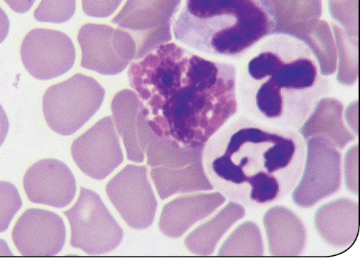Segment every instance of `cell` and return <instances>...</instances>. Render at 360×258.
Wrapping results in <instances>:
<instances>
[{"label": "cell", "mask_w": 360, "mask_h": 258, "mask_svg": "<svg viewBox=\"0 0 360 258\" xmlns=\"http://www.w3.org/2000/svg\"><path fill=\"white\" fill-rule=\"evenodd\" d=\"M128 75L151 131L176 146L205 148L238 111L236 65L175 43L133 63Z\"/></svg>", "instance_id": "cell-1"}, {"label": "cell", "mask_w": 360, "mask_h": 258, "mask_svg": "<svg viewBox=\"0 0 360 258\" xmlns=\"http://www.w3.org/2000/svg\"><path fill=\"white\" fill-rule=\"evenodd\" d=\"M204 153L213 188L233 202L257 209L292 192L304 169L307 146L298 131L240 113L210 140Z\"/></svg>", "instance_id": "cell-2"}, {"label": "cell", "mask_w": 360, "mask_h": 258, "mask_svg": "<svg viewBox=\"0 0 360 258\" xmlns=\"http://www.w3.org/2000/svg\"><path fill=\"white\" fill-rule=\"evenodd\" d=\"M240 59L238 110L262 123L298 131L332 91L314 53L295 37L273 34Z\"/></svg>", "instance_id": "cell-3"}, {"label": "cell", "mask_w": 360, "mask_h": 258, "mask_svg": "<svg viewBox=\"0 0 360 258\" xmlns=\"http://www.w3.org/2000/svg\"><path fill=\"white\" fill-rule=\"evenodd\" d=\"M278 25L264 0H186L174 33L199 53L240 59Z\"/></svg>", "instance_id": "cell-4"}, {"label": "cell", "mask_w": 360, "mask_h": 258, "mask_svg": "<svg viewBox=\"0 0 360 258\" xmlns=\"http://www.w3.org/2000/svg\"><path fill=\"white\" fill-rule=\"evenodd\" d=\"M136 128L140 147L147 155L151 178L162 200L178 193L213 188L204 169L205 148L191 149L158 137L140 110Z\"/></svg>", "instance_id": "cell-5"}, {"label": "cell", "mask_w": 360, "mask_h": 258, "mask_svg": "<svg viewBox=\"0 0 360 258\" xmlns=\"http://www.w3.org/2000/svg\"><path fill=\"white\" fill-rule=\"evenodd\" d=\"M104 98L105 90L95 79L77 73L44 95L46 121L55 133L72 135L98 112Z\"/></svg>", "instance_id": "cell-6"}, {"label": "cell", "mask_w": 360, "mask_h": 258, "mask_svg": "<svg viewBox=\"0 0 360 258\" xmlns=\"http://www.w3.org/2000/svg\"><path fill=\"white\" fill-rule=\"evenodd\" d=\"M71 228L70 245L89 254L109 252L122 243L124 231L95 192L81 188L75 205L64 212Z\"/></svg>", "instance_id": "cell-7"}, {"label": "cell", "mask_w": 360, "mask_h": 258, "mask_svg": "<svg viewBox=\"0 0 360 258\" xmlns=\"http://www.w3.org/2000/svg\"><path fill=\"white\" fill-rule=\"evenodd\" d=\"M181 0H127L111 22L131 34L136 60L172 39V24Z\"/></svg>", "instance_id": "cell-8"}, {"label": "cell", "mask_w": 360, "mask_h": 258, "mask_svg": "<svg viewBox=\"0 0 360 258\" xmlns=\"http://www.w3.org/2000/svg\"><path fill=\"white\" fill-rule=\"evenodd\" d=\"M77 41L82 51V67L102 75L121 73L135 59V40L120 28L86 24L79 30Z\"/></svg>", "instance_id": "cell-9"}, {"label": "cell", "mask_w": 360, "mask_h": 258, "mask_svg": "<svg viewBox=\"0 0 360 258\" xmlns=\"http://www.w3.org/2000/svg\"><path fill=\"white\" fill-rule=\"evenodd\" d=\"M106 193L130 228L142 230L152 225L158 202L146 167L127 165L108 183Z\"/></svg>", "instance_id": "cell-10"}, {"label": "cell", "mask_w": 360, "mask_h": 258, "mask_svg": "<svg viewBox=\"0 0 360 258\" xmlns=\"http://www.w3.org/2000/svg\"><path fill=\"white\" fill-rule=\"evenodd\" d=\"M22 63L35 79L49 80L68 72L74 65L76 52L72 39L54 30L35 28L24 37Z\"/></svg>", "instance_id": "cell-11"}, {"label": "cell", "mask_w": 360, "mask_h": 258, "mask_svg": "<svg viewBox=\"0 0 360 258\" xmlns=\"http://www.w3.org/2000/svg\"><path fill=\"white\" fill-rule=\"evenodd\" d=\"M71 155L88 176L99 181L107 178L124 159L112 117L101 119L76 139Z\"/></svg>", "instance_id": "cell-12"}, {"label": "cell", "mask_w": 360, "mask_h": 258, "mask_svg": "<svg viewBox=\"0 0 360 258\" xmlns=\"http://www.w3.org/2000/svg\"><path fill=\"white\" fill-rule=\"evenodd\" d=\"M12 238L23 256H55L64 247L65 226L58 214L31 208L20 217L13 230Z\"/></svg>", "instance_id": "cell-13"}, {"label": "cell", "mask_w": 360, "mask_h": 258, "mask_svg": "<svg viewBox=\"0 0 360 258\" xmlns=\"http://www.w3.org/2000/svg\"><path fill=\"white\" fill-rule=\"evenodd\" d=\"M23 187L32 202L57 208L67 207L76 193L72 171L56 159H45L33 164L25 174Z\"/></svg>", "instance_id": "cell-14"}, {"label": "cell", "mask_w": 360, "mask_h": 258, "mask_svg": "<svg viewBox=\"0 0 360 258\" xmlns=\"http://www.w3.org/2000/svg\"><path fill=\"white\" fill-rule=\"evenodd\" d=\"M221 201L217 193L179 197L164 207L159 229L169 238H179L195 223L210 216Z\"/></svg>", "instance_id": "cell-15"}, {"label": "cell", "mask_w": 360, "mask_h": 258, "mask_svg": "<svg viewBox=\"0 0 360 258\" xmlns=\"http://www.w3.org/2000/svg\"><path fill=\"white\" fill-rule=\"evenodd\" d=\"M111 110L117 131L122 136L129 160L142 162L145 153L141 150L137 136L136 121L140 110L137 94L130 90L117 93L111 103Z\"/></svg>", "instance_id": "cell-16"}, {"label": "cell", "mask_w": 360, "mask_h": 258, "mask_svg": "<svg viewBox=\"0 0 360 258\" xmlns=\"http://www.w3.org/2000/svg\"><path fill=\"white\" fill-rule=\"evenodd\" d=\"M276 18L283 20L308 19L319 15V0H264Z\"/></svg>", "instance_id": "cell-17"}, {"label": "cell", "mask_w": 360, "mask_h": 258, "mask_svg": "<svg viewBox=\"0 0 360 258\" xmlns=\"http://www.w3.org/2000/svg\"><path fill=\"white\" fill-rule=\"evenodd\" d=\"M76 0H41L34 12L37 22L62 24L75 15Z\"/></svg>", "instance_id": "cell-18"}, {"label": "cell", "mask_w": 360, "mask_h": 258, "mask_svg": "<svg viewBox=\"0 0 360 258\" xmlns=\"http://www.w3.org/2000/svg\"><path fill=\"white\" fill-rule=\"evenodd\" d=\"M22 205L17 188L6 181H0V233L6 231Z\"/></svg>", "instance_id": "cell-19"}, {"label": "cell", "mask_w": 360, "mask_h": 258, "mask_svg": "<svg viewBox=\"0 0 360 258\" xmlns=\"http://www.w3.org/2000/svg\"><path fill=\"white\" fill-rule=\"evenodd\" d=\"M123 0H82L84 13L96 18L110 16L122 3Z\"/></svg>", "instance_id": "cell-20"}, {"label": "cell", "mask_w": 360, "mask_h": 258, "mask_svg": "<svg viewBox=\"0 0 360 258\" xmlns=\"http://www.w3.org/2000/svg\"><path fill=\"white\" fill-rule=\"evenodd\" d=\"M4 1L15 13L24 14L31 10L36 0H4Z\"/></svg>", "instance_id": "cell-21"}, {"label": "cell", "mask_w": 360, "mask_h": 258, "mask_svg": "<svg viewBox=\"0 0 360 258\" xmlns=\"http://www.w3.org/2000/svg\"><path fill=\"white\" fill-rule=\"evenodd\" d=\"M10 129V122L4 107L0 104V147L4 143Z\"/></svg>", "instance_id": "cell-22"}, {"label": "cell", "mask_w": 360, "mask_h": 258, "mask_svg": "<svg viewBox=\"0 0 360 258\" xmlns=\"http://www.w3.org/2000/svg\"><path fill=\"white\" fill-rule=\"evenodd\" d=\"M10 28V19L4 10L0 7V44L8 37Z\"/></svg>", "instance_id": "cell-23"}, {"label": "cell", "mask_w": 360, "mask_h": 258, "mask_svg": "<svg viewBox=\"0 0 360 258\" xmlns=\"http://www.w3.org/2000/svg\"><path fill=\"white\" fill-rule=\"evenodd\" d=\"M13 255V254L12 253L8 243L5 240L0 239V256Z\"/></svg>", "instance_id": "cell-24"}]
</instances>
